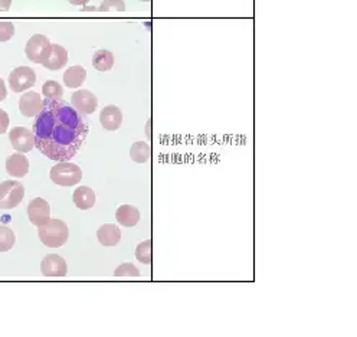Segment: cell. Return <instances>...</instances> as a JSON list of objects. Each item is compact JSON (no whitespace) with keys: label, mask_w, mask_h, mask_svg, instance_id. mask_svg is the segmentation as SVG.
Returning a JSON list of instances; mask_svg holds the SVG:
<instances>
[{"label":"cell","mask_w":357,"mask_h":337,"mask_svg":"<svg viewBox=\"0 0 357 337\" xmlns=\"http://www.w3.org/2000/svg\"><path fill=\"white\" fill-rule=\"evenodd\" d=\"M88 131L84 114L63 100L45 98L33 123L35 147L51 161H71L81 150Z\"/></svg>","instance_id":"1"},{"label":"cell","mask_w":357,"mask_h":337,"mask_svg":"<svg viewBox=\"0 0 357 337\" xmlns=\"http://www.w3.org/2000/svg\"><path fill=\"white\" fill-rule=\"evenodd\" d=\"M38 235L44 245L49 248H59L65 245L68 241L69 229L61 220H52V217H49L47 222L38 227Z\"/></svg>","instance_id":"2"},{"label":"cell","mask_w":357,"mask_h":337,"mask_svg":"<svg viewBox=\"0 0 357 337\" xmlns=\"http://www.w3.org/2000/svg\"><path fill=\"white\" fill-rule=\"evenodd\" d=\"M51 181L58 186H75L83 179V170L75 163H71L69 161L58 162L49 172Z\"/></svg>","instance_id":"3"},{"label":"cell","mask_w":357,"mask_h":337,"mask_svg":"<svg viewBox=\"0 0 357 337\" xmlns=\"http://www.w3.org/2000/svg\"><path fill=\"white\" fill-rule=\"evenodd\" d=\"M51 51H52V44L49 41V38L41 33L31 36V39L25 47L26 58L31 63H35V64H44L49 58Z\"/></svg>","instance_id":"4"},{"label":"cell","mask_w":357,"mask_h":337,"mask_svg":"<svg viewBox=\"0 0 357 337\" xmlns=\"http://www.w3.org/2000/svg\"><path fill=\"white\" fill-rule=\"evenodd\" d=\"M25 196V188L17 181H5L0 183V209H13L21 205Z\"/></svg>","instance_id":"5"},{"label":"cell","mask_w":357,"mask_h":337,"mask_svg":"<svg viewBox=\"0 0 357 337\" xmlns=\"http://www.w3.org/2000/svg\"><path fill=\"white\" fill-rule=\"evenodd\" d=\"M36 83V72L31 67H17L9 74V85L13 92H24Z\"/></svg>","instance_id":"6"},{"label":"cell","mask_w":357,"mask_h":337,"mask_svg":"<svg viewBox=\"0 0 357 337\" xmlns=\"http://www.w3.org/2000/svg\"><path fill=\"white\" fill-rule=\"evenodd\" d=\"M71 106L79 113V114H92L98 107V98L94 92L88 90H78L71 97Z\"/></svg>","instance_id":"7"},{"label":"cell","mask_w":357,"mask_h":337,"mask_svg":"<svg viewBox=\"0 0 357 337\" xmlns=\"http://www.w3.org/2000/svg\"><path fill=\"white\" fill-rule=\"evenodd\" d=\"M9 140L16 151L29 153L35 147V134L25 127H13L9 131Z\"/></svg>","instance_id":"8"},{"label":"cell","mask_w":357,"mask_h":337,"mask_svg":"<svg viewBox=\"0 0 357 337\" xmlns=\"http://www.w3.org/2000/svg\"><path fill=\"white\" fill-rule=\"evenodd\" d=\"M28 216L33 225H42L51 217V206L42 197H35L28 205Z\"/></svg>","instance_id":"9"},{"label":"cell","mask_w":357,"mask_h":337,"mask_svg":"<svg viewBox=\"0 0 357 337\" xmlns=\"http://www.w3.org/2000/svg\"><path fill=\"white\" fill-rule=\"evenodd\" d=\"M41 271L45 277H65L68 265L61 255L49 254L41 263Z\"/></svg>","instance_id":"10"},{"label":"cell","mask_w":357,"mask_h":337,"mask_svg":"<svg viewBox=\"0 0 357 337\" xmlns=\"http://www.w3.org/2000/svg\"><path fill=\"white\" fill-rule=\"evenodd\" d=\"M44 107L42 97L35 91L24 92L19 98V110L25 117H36Z\"/></svg>","instance_id":"11"},{"label":"cell","mask_w":357,"mask_h":337,"mask_svg":"<svg viewBox=\"0 0 357 337\" xmlns=\"http://www.w3.org/2000/svg\"><path fill=\"white\" fill-rule=\"evenodd\" d=\"M100 123L107 131H115L122 127L123 113L117 106H107L100 113Z\"/></svg>","instance_id":"12"},{"label":"cell","mask_w":357,"mask_h":337,"mask_svg":"<svg viewBox=\"0 0 357 337\" xmlns=\"http://www.w3.org/2000/svg\"><path fill=\"white\" fill-rule=\"evenodd\" d=\"M6 170L12 177H25L29 172V161L24 153H15L6 158Z\"/></svg>","instance_id":"13"},{"label":"cell","mask_w":357,"mask_h":337,"mask_svg":"<svg viewBox=\"0 0 357 337\" xmlns=\"http://www.w3.org/2000/svg\"><path fill=\"white\" fill-rule=\"evenodd\" d=\"M97 238L103 247H115L122 241V229L114 224H106L98 228Z\"/></svg>","instance_id":"14"},{"label":"cell","mask_w":357,"mask_h":337,"mask_svg":"<svg viewBox=\"0 0 357 337\" xmlns=\"http://www.w3.org/2000/svg\"><path fill=\"white\" fill-rule=\"evenodd\" d=\"M67 64H68V51L61 45L52 44L51 55L42 65L49 71H59L63 69Z\"/></svg>","instance_id":"15"},{"label":"cell","mask_w":357,"mask_h":337,"mask_svg":"<svg viewBox=\"0 0 357 337\" xmlns=\"http://www.w3.org/2000/svg\"><path fill=\"white\" fill-rule=\"evenodd\" d=\"M72 201L75 204V206L81 211H88L91 209L95 202H97V196L95 192L88 188V186H79L78 189L74 190L72 195Z\"/></svg>","instance_id":"16"},{"label":"cell","mask_w":357,"mask_h":337,"mask_svg":"<svg viewBox=\"0 0 357 337\" xmlns=\"http://www.w3.org/2000/svg\"><path fill=\"white\" fill-rule=\"evenodd\" d=\"M117 222L126 228H133L140 221V211L131 205H122L115 212Z\"/></svg>","instance_id":"17"},{"label":"cell","mask_w":357,"mask_h":337,"mask_svg":"<svg viewBox=\"0 0 357 337\" xmlns=\"http://www.w3.org/2000/svg\"><path fill=\"white\" fill-rule=\"evenodd\" d=\"M87 79V71L81 65L69 67L64 74V84L68 88H79Z\"/></svg>","instance_id":"18"},{"label":"cell","mask_w":357,"mask_h":337,"mask_svg":"<svg viewBox=\"0 0 357 337\" xmlns=\"http://www.w3.org/2000/svg\"><path fill=\"white\" fill-rule=\"evenodd\" d=\"M92 65L97 71L107 72L114 67V54L107 49H100L94 54Z\"/></svg>","instance_id":"19"},{"label":"cell","mask_w":357,"mask_h":337,"mask_svg":"<svg viewBox=\"0 0 357 337\" xmlns=\"http://www.w3.org/2000/svg\"><path fill=\"white\" fill-rule=\"evenodd\" d=\"M130 157L135 163H146L151 157V147L147 143L135 142L130 149Z\"/></svg>","instance_id":"20"},{"label":"cell","mask_w":357,"mask_h":337,"mask_svg":"<svg viewBox=\"0 0 357 337\" xmlns=\"http://www.w3.org/2000/svg\"><path fill=\"white\" fill-rule=\"evenodd\" d=\"M16 236L9 227H0V252L10 251L15 247Z\"/></svg>","instance_id":"21"},{"label":"cell","mask_w":357,"mask_h":337,"mask_svg":"<svg viewBox=\"0 0 357 337\" xmlns=\"http://www.w3.org/2000/svg\"><path fill=\"white\" fill-rule=\"evenodd\" d=\"M42 94L45 98H49V100H61L64 97V88L61 84L51 79V81H47L42 85Z\"/></svg>","instance_id":"22"},{"label":"cell","mask_w":357,"mask_h":337,"mask_svg":"<svg viewBox=\"0 0 357 337\" xmlns=\"http://www.w3.org/2000/svg\"><path fill=\"white\" fill-rule=\"evenodd\" d=\"M135 258L142 264H151V241H143L137 245L135 248Z\"/></svg>","instance_id":"23"},{"label":"cell","mask_w":357,"mask_h":337,"mask_svg":"<svg viewBox=\"0 0 357 337\" xmlns=\"http://www.w3.org/2000/svg\"><path fill=\"white\" fill-rule=\"evenodd\" d=\"M101 13H123L126 10L124 0H104L97 9Z\"/></svg>","instance_id":"24"},{"label":"cell","mask_w":357,"mask_h":337,"mask_svg":"<svg viewBox=\"0 0 357 337\" xmlns=\"http://www.w3.org/2000/svg\"><path fill=\"white\" fill-rule=\"evenodd\" d=\"M114 275L115 277H140V271H138V268L134 264L124 263L117 267V270L114 271Z\"/></svg>","instance_id":"25"},{"label":"cell","mask_w":357,"mask_h":337,"mask_svg":"<svg viewBox=\"0 0 357 337\" xmlns=\"http://www.w3.org/2000/svg\"><path fill=\"white\" fill-rule=\"evenodd\" d=\"M15 35V25L12 22H0V42H8Z\"/></svg>","instance_id":"26"},{"label":"cell","mask_w":357,"mask_h":337,"mask_svg":"<svg viewBox=\"0 0 357 337\" xmlns=\"http://www.w3.org/2000/svg\"><path fill=\"white\" fill-rule=\"evenodd\" d=\"M8 95V90H6V85H5V81L2 78H0V101H3L5 98Z\"/></svg>","instance_id":"27"},{"label":"cell","mask_w":357,"mask_h":337,"mask_svg":"<svg viewBox=\"0 0 357 337\" xmlns=\"http://www.w3.org/2000/svg\"><path fill=\"white\" fill-rule=\"evenodd\" d=\"M12 6V0H0V12H8Z\"/></svg>","instance_id":"28"},{"label":"cell","mask_w":357,"mask_h":337,"mask_svg":"<svg viewBox=\"0 0 357 337\" xmlns=\"http://www.w3.org/2000/svg\"><path fill=\"white\" fill-rule=\"evenodd\" d=\"M67 2H69L74 6H85L87 3L91 2V0H67Z\"/></svg>","instance_id":"29"},{"label":"cell","mask_w":357,"mask_h":337,"mask_svg":"<svg viewBox=\"0 0 357 337\" xmlns=\"http://www.w3.org/2000/svg\"><path fill=\"white\" fill-rule=\"evenodd\" d=\"M146 130H147V131H146V134H147V137L150 138V137H151V122H150V120L147 122V127H146Z\"/></svg>","instance_id":"30"},{"label":"cell","mask_w":357,"mask_h":337,"mask_svg":"<svg viewBox=\"0 0 357 337\" xmlns=\"http://www.w3.org/2000/svg\"><path fill=\"white\" fill-rule=\"evenodd\" d=\"M142 2H150V0H142Z\"/></svg>","instance_id":"31"},{"label":"cell","mask_w":357,"mask_h":337,"mask_svg":"<svg viewBox=\"0 0 357 337\" xmlns=\"http://www.w3.org/2000/svg\"><path fill=\"white\" fill-rule=\"evenodd\" d=\"M2 111H3V110H2V108H0V113H2Z\"/></svg>","instance_id":"32"}]
</instances>
